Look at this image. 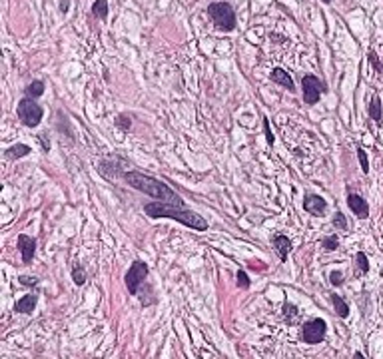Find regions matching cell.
I'll return each instance as SVG.
<instances>
[{
  "instance_id": "cell-25",
  "label": "cell",
  "mask_w": 383,
  "mask_h": 359,
  "mask_svg": "<svg viewBox=\"0 0 383 359\" xmlns=\"http://www.w3.org/2000/svg\"><path fill=\"white\" fill-rule=\"evenodd\" d=\"M329 281H331V285L339 288V285L343 283V273H341V271H331V273H329Z\"/></svg>"
},
{
  "instance_id": "cell-9",
  "label": "cell",
  "mask_w": 383,
  "mask_h": 359,
  "mask_svg": "<svg viewBox=\"0 0 383 359\" xmlns=\"http://www.w3.org/2000/svg\"><path fill=\"white\" fill-rule=\"evenodd\" d=\"M303 209H305L308 213L322 216V213H326V209H328V202H326L322 196H318V194H310V196H305V200H303Z\"/></svg>"
},
{
  "instance_id": "cell-11",
  "label": "cell",
  "mask_w": 383,
  "mask_h": 359,
  "mask_svg": "<svg viewBox=\"0 0 383 359\" xmlns=\"http://www.w3.org/2000/svg\"><path fill=\"white\" fill-rule=\"evenodd\" d=\"M272 82L279 84V86H283V88H287L289 92L295 90V86H293V78H291V76L287 74V70H283V68H274V70H272Z\"/></svg>"
},
{
  "instance_id": "cell-2",
  "label": "cell",
  "mask_w": 383,
  "mask_h": 359,
  "mask_svg": "<svg viewBox=\"0 0 383 359\" xmlns=\"http://www.w3.org/2000/svg\"><path fill=\"white\" fill-rule=\"evenodd\" d=\"M144 211H146L148 218H154V220L156 218H170V220H176V222L196 230V232H206L208 230V220H204L196 211L180 207V205L164 204V202H150V204L144 205Z\"/></svg>"
},
{
  "instance_id": "cell-3",
  "label": "cell",
  "mask_w": 383,
  "mask_h": 359,
  "mask_svg": "<svg viewBox=\"0 0 383 359\" xmlns=\"http://www.w3.org/2000/svg\"><path fill=\"white\" fill-rule=\"evenodd\" d=\"M208 16L221 32H232L236 28V12L227 2H212L208 6Z\"/></svg>"
},
{
  "instance_id": "cell-26",
  "label": "cell",
  "mask_w": 383,
  "mask_h": 359,
  "mask_svg": "<svg viewBox=\"0 0 383 359\" xmlns=\"http://www.w3.org/2000/svg\"><path fill=\"white\" fill-rule=\"evenodd\" d=\"M357 158H359V164H361V170H363V172L367 174V172H369V162H367V156H365V152H363L361 148L357 150Z\"/></svg>"
},
{
  "instance_id": "cell-23",
  "label": "cell",
  "mask_w": 383,
  "mask_h": 359,
  "mask_svg": "<svg viewBox=\"0 0 383 359\" xmlns=\"http://www.w3.org/2000/svg\"><path fill=\"white\" fill-rule=\"evenodd\" d=\"M116 126H118L120 130L128 132V130H130V126H132V122H130V118H126V116L122 114V116H118V120H116Z\"/></svg>"
},
{
  "instance_id": "cell-18",
  "label": "cell",
  "mask_w": 383,
  "mask_h": 359,
  "mask_svg": "<svg viewBox=\"0 0 383 359\" xmlns=\"http://www.w3.org/2000/svg\"><path fill=\"white\" fill-rule=\"evenodd\" d=\"M92 12H94V16H98V18H106V16H108V2H106V0H96V2L92 4Z\"/></svg>"
},
{
  "instance_id": "cell-19",
  "label": "cell",
  "mask_w": 383,
  "mask_h": 359,
  "mask_svg": "<svg viewBox=\"0 0 383 359\" xmlns=\"http://www.w3.org/2000/svg\"><path fill=\"white\" fill-rule=\"evenodd\" d=\"M322 246H324L326 252H335L339 248V238L337 236H328V238H324Z\"/></svg>"
},
{
  "instance_id": "cell-8",
  "label": "cell",
  "mask_w": 383,
  "mask_h": 359,
  "mask_svg": "<svg viewBox=\"0 0 383 359\" xmlns=\"http://www.w3.org/2000/svg\"><path fill=\"white\" fill-rule=\"evenodd\" d=\"M18 250H20V256L24 263H30L32 257L36 254V240L26 236V234H20L18 236Z\"/></svg>"
},
{
  "instance_id": "cell-13",
  "label": "cell",
  "mask_w": 383,
  "mask_h": 359,
  "mask_svg": "<svg viewBox=\"0 0 383 359\" xmlns=\"http://www.w3.org/2000/svg\"><path fill=\"white\" fill-rule=\"evenodd\" d=\"M36 302H38V296H34V294H30V296H24V298H20L18 302H16V311L18 313H32L34 308H36Z\"/></svg>"
},
{
  "instance_id": "cell-12",
  "label": "cell",
  "mask_w": 383,
  "mask_h": 359,
  "mask_svg": "<svg viewBox=\"0 0 383 359\" xmlns=\"http://www.w3.org/2000/svg\"><path fill=\"white\" fill-rule=\"evenodd\" d=\"M274 246H275V252H277V256H279L281 261H283V259L287 257V254L291 252V242H289V238L283 236V234L274 236Z\"/></svg>"
},
{
  "instance_id": "cell-29",
  "label": "cell",
  "mask_w": 383,
  "mask_h": 359,
  "mask_svg": "<svg viewBox=\"0 0 383 359\" xmlns=\"http://www.w3.org/2000/svg\"><path fill=\"white\" fill-rule=\"evenodd\" d=\"M20 283H22V285H38V279H36V277H30V275H22V277H20Z\"/></svg>"
},
{
  "instance_id": "cell-22",
  "label": "cell",
  "mask_w": 383,
  "mask_h": 359,
  "mask_svg": "<svg viewBox=\"0 0 383 359\" xmlns=\"http://www.w3.org/2000/svg\"><path fill=\"white\" fill-rule=\"evenodd\" d=\"M333 226H335L337 230H347V220H345V216H343L341 211L335 213V218H333Z\"/></svg>"
},
{
  "instance_id": "cell-7",
  "label": "cell",
  "mask_w": 383,
  "mask_h": 359,
  "mask_svg": "<svg viewBox=\"0 0 383 359\" xmlns=\"http://www.w3.org/2000/svg\"><path fill=\"white\" fill-rule=\"evenodd\" d=\"M146 277H148V263L136 259V261L130 265L128 273H126V285H128V292H130L132 296H138V290H140V285L144 283Z\"/></svg>"
},
{
  "instance_id": "cell-15",
  "label": "cell",
  "mask_w": 383,
  "mask_h": 359,
  "mask_svg": "<svg viewBox=\"0 0 383 359\" xmlns=\"http://www.w3.org/2000/svg\"><path fill=\"white\" fill-rule=\"evenodd\" d=\"M24 94H26V98H30V100L40 98V96L44 94V82H42V80H34V82H30V84L24 88Z\"/></svg>"
},
{
  "instance_id": "cell-1",
  "label": "cell",
  "mask_w": 383,
  "mask_h": 359,
  "mask_svg": "<svg viewBox=\"0 0 383 359\" xmlns=\"http://www.w3.org/2000/svg\"><path fill=\"white\" fill-rule=\"evenodd\" d=\"M124 180H126L128 186H132V188L138 190V192H144L146 196L154 198L156 202H164V204L184 207L182 198H180L172 188H168L164 182H160L158 178H152V176L142 174V172H126V174H124Z\"/></svg>"
},
{
  "instance_id": "cell-6",
  "label": "cell",
  "mask_w": 383,
  "mask_h": 359,
  "mask_svg": "<svg viewBox=\"0 0 383 359\" xmlns=\"http://www.w3.org/2000/svg\"><path fill=\"white\" fill-rule=\"evenodd\" d=\"M326 331H328V323L324 319H312L308 321L301 331H299V337L303 343H310V345H316V343H322L324 337H326Z\"/></svg>"
},
{
  "instance_id": "cell-28",
  "label": "cell",
  "mask_w": 383,
  "mask_h": 359,
  "mask_svg": "<svg viewBox=\"0 0 383 359\" xmlns=\"http://www.w3.org/2000/svg\"><path fill=\"white\" fill-rule=\"evenodd\" d=\"M369 62L377 68V72H379V74H383V64L379 62V58H377V54H375V52H369Z\"/></svg>"
},
{
  "instance_id": "cell-32",
  "label": "cell",
  "mask_w": 383,
  "mask_h": 359,
  "mask_svg": "<svg viewBox=\"0 0 383 359\" xmlns=\"http://www.w3.org/2000/svg\"><path fill=\"white\" fill-rule=\"evenodd\" d=\"M322 2H326V4H329V2H331V0H322Z\"/></svg>"
},
{
  "instance_id": "cell-10",
  "label": "cell",
  "mask_w": 383,
  "mask_h": 359,
  "mask_svg": "<svg viewBox=\"0 0 383 359\" xmlns=\"http://www.w3.org/2000/svg\"><path fill=\"white\" fill-rule=\"evenodd\" d=\"M347 205H349V209H351L359 220H365V218L369 216V205H367V202H365L359 194H349V196H347Z\"/></svg>"
},
{
  "instance_id": "cell-16",
  "label": "cell",
  "mask_w": 383,
  "mask_h": 359,
  "mask_svg": "<svg viewBox=\"0 0 383 359\" xmlns=\"http://www.w3.org/2000/svg\"><path fill=\"white\" fill-rule=\"evenodd\" d=\"M30 152H32L30 146H26V144H16V146H12V148L6 150V158H8V160H18V158L28 156Z\"/></svg>"
},
{
  "instance_id": "cell-21",
  "label": "cell",
  "mask_w": 383,
  "mask_h": 359,
  "mask_svg": "<svg viewBox=\"0 0 383 359\" xmlns=\"http://www.w3.org/2000/svg\"><path fill=\"white\" fill-rule=\"evenodd\" d=\"M355 259H357V267H359V271H361V273H367V271H369V261H367V256H365L363 252H357Z\"/></svg>"
},
{
  "instance_id": "cell-5",
  "label": "cell",
  "mask_w": 383,
  "mask_h": 359,
  "mask_svg": "<svg viewBox=\"0 0 383 359\" xmlns=\"http://www.w3.org/2000/svg\"><path fill=\"white\" fill-rule=\"evenodd\" d=\"M301 88H303V102L310 106H314L322 98V94H326V90H328L326 82L314 74H305L301 78Z\"/></svg>"
},
{
  "instance_id": "cell-14",
  "label": "cell",
  "mask_w": 383,
  "mask_h": 359,
  "mask_svg": "<svg viewBox=\"0 0 383 359\" xmlns=\"http://www.w3.org/2000/svg\"><path fill=\"white\" fill-rule=\"evenodd\" d=\"M369 116H371V120H375L377 126L383 124V104L379 100V96L371 98V102H369Z\"/></svg>"
},
{
  "instance_id": "cell-27",
  "label": "cell",
  "mask_w": 383,
  "mask_h": 359,
  "mask_svg": "<svg viewBox=\"0 0 383 359\" xmlns=\"http://www.w3.org/2000/svg\"><path fill=\"white\" fill-rule=\"evenodd\" d=\"M264 132H266V140H268V144H274V134H272V130H270V120L268 118H264Z\"/></svg>"
},
{
  "instance_id": "cell-20",
  "label": "cell",
  "mask_w": 383,
  "mask_h": 359,
  "mask_svg": "<svg viewBox=\"0 0 383 359\" xmlns=\"http://www.w3.org/2000/svg\"><path fill=\"white\" fill-rule=\"evenodd\" d=\"M72 279H74L76 285H84V281H86V271H84V267L76 265V267L72 269Z\"/></svg>"
},
{
  "instance_id": "cell-24",
  "label": "cell",
  "mask_w": 383,
  "mask_h": 359,
  "mask_svg": "<svg viewBox=\"0 0 383 359\" xmlns=\"http://www.w3.org/2000/svg\"><path fill=\"white\" fill-rule=\"evenodd\" d=\"M238 285H240L242 290H248V288H250V277H248L246 271H238Z\"/></svg>"
},
{
  "instance_id": "cell-17",
  "label": "cell",
  "mask_w": 383,
  "mask_h": 359,
  "mask_svg": "<svg viewBox=\"0 0 383 359\" xmlns=\"http://www.w3.org/2000/svg\"><path fill=\"white\" fill-rule=\"evenodd\" d=\"M331 302H333V308H335V313L341 317V319H345L347 315H349V308H347V304L339 298V296H331Z\"/></svg>"
},
{
  "instance_id": "cell-31",
  "label": "cell",
  "mask_w": 383,
  "mask_h": 359,
  "mask_svg": "<svg viewBox=\"0 0 383 359\" xmlns=\"http://www.w3.org/2000/svg\"><path fill=\"white\" fill-rule=\"evenodd\" d=\"M353 359H365V357H363L361 351H355V353H353Z\"/></svg>"
},
{
  "instance_id": "cell-4",
  "label": "cell",
  "mask_w": 383,
  "mask_h": 359,
  "mask_svg": "<svg viewBox=\"0 0 383 359\" xmlns=\"http://www.w3.org/2000/svg\"><path fill=\"white\" fill-rule=\"evenodd\" d=\"M16 114L20 118V122L26 126V128H36L40 122H42V116H44V110L40 104H36V100H30V98H22L18 106H16Z\"/></svg>"
},
{
  "instance_id": "cell-30",
  "label": "cell",
  "mask_w": 383,
  "mask_h": 359,
  "mask_svg": "<svg viewBox=\"0 0 383 359\" xmlns=\"http://www.w3.org/2000/svg\"><path fill=\"white\" fill-rule=\"evenodd\" d=\"M60 10H62V12H68V2H60Z\"/></svg>"
}]
</instances>
